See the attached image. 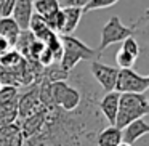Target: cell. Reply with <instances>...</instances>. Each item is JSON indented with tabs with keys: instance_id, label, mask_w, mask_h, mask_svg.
Returning a JSON list of instances; mask_svg holds the SVG:
<instances>
[{
	"instance_id": "1",
	"label": "cell",
	"mask_w": 149,
	"mask_h": 146,
	"mask_svg": "<svg viewBox=\"0 0 149 146\" xmlns=\"http://www.w3.org/2000/svg\"><path fill=\"white\" fill-rule=\"evenodd\" d=\"M63 45V56L59 61V68L64 72H69L75 68L80 61H95L100 59L101 55L95 48L85 45L80 39L74 36H59Z\"/></svg>"
},
{
	"instance_id": "2",
	"label": "cell",
	"mask_w": 149,
	"mask_h": 146,
	"mask_svg": "<svg viewBox=\"0 0 149 146\" xmlns=\"http://www.w3.org/2000/svg\"><path fill=\"white\" fill-rule=\"evenodd\" d=\"M149 114V100L146 93H120L119 111H117L116 124L119 130L132 124L133 120L141 119Z\"/></svg>"
},
{
	"instance_id": "3",
	"label": "cell",
	"mask_w": 149,
	"mask_h": 146,
	"mask_svg": "<svg viewBox=\"0 0 149 146\" xmlns=\"http://www.w3.org/2000/svg\"><path fill=\"white\" fill-rule=\"evenodd\" d=\"M135 32H136V26L128 27L120 21L119 16H112L106 24H104L103 31H101V42H100V47H98L96 52L101 55L109 45L123 42V40L128 39V37H133Z\"/></svg>"
},
{
	"instance_id": "4",
	"label": "cell",
	"mask_w": 149,
	"mask_h": 146,
	"mask_svg": "<svg viewBox=\"0 0 149 146\" xmlns=\"http://www.w3.org/2000/svg\"><path fill=\"white\" fill-rule=\"evenodd\" d=\"M149 75H141L133 69H119L114 92L117 93H146Z\"/></svg>"
},
{
	"instance_id": "5",
	"label": "cell",
	"mask_w": 149,
	"mask_h": 146,
	"mask_svg": "<svg viewBox=\"0 0 149 146\" xmlns=\"http://www.w3.org/2000/svg\"><path fill=\"white\" fill-rule=\"evenodd\" d=\"M90 72H91V75H93V79L101 85V88H103L106 93L114 92L117 74H119V68L107 66V64H104V63H101L100 59H95L90 64Z\"/></svg>"
},
{
	"instance_id": "6",
	"label": "cell",
	"mask_w": 149,
	"mask_h": 146,
	"mask_svg": "<svg viewBox=\"0 0 149 146\" xmlns=\"http://www.w3.org/2000/svg\"><path fill=\"white\" fill-rule=\"evenodd\" d=\"M43 104L40 103V93H39V84H32L27 92L19 95L18 98V117L21 120L26 117L36 114Z\"/></svg>"
},
{
	"instance_id": "7",
	"label": "cell",
	"mask_w": 149,
	"mask_h": 146,
	"mask_svg": "<svg viewBox=\"0 0 149 146\" xmlns=\"http://www.w3.org/2000/svg\"><path fill=\"white\" fill-rule=\"evenodd\" d=\"M34 0H15L11 18L21 31H29V21L34 15Z\"/></svg>"
},
{
	"instance_id": "8",
	"label": "cell",
	"mask_w": 149,
	"mask_h": 146,
	"mask_svg": "<svg viewBox=\"0 0 149 146\" xmlns=\"http://www.w3.org/2000/svg\"><path fill=\"white\" fill-rule=\"evenodd\" d=\"M24 135L19 122H11L0 127V146H23Z\"/></svg>"
},
{
	"instance_id": "9",
	"label": "cell",
	"mask_w": 149,
	"mask_h": 146,
	"mask_svg": "<svg viewBox=\"0 0 149 146\" xmlns=\"http://www.w3.org/2000/svg\"><path fill=\"white\" fill-rule=\"evenodd\" d=\"M119 98H120V93L109 92L98 101V109H100V112H103V116L106 117L109 125L116 124L117 111H119Z\"/></svg>"
},
{
	"instance_id": "10",
	"label": "cell",
	"mask_w": 149,
	"mask_h": 146,
	"mask_svg": "<svg viewBox=\"0 0 149 146\" xmlns=\"http://www.w3.org/2000/svg\"><path fill=\"white\" fill-rule=\"evenodd\" d=\"M148 133H149V124L141 117V119L133 120L132 124H128L127 127L122 129V141L133 146V143L136 140H139L141 136L148 135Z\"/></svg>"
},
{
	"instance_id": "11",
	"label": "cell",
	"mask_w": 149,
	"mask_h": 146,
	"mask_svg": "<svg viewBox=\"0 0 149 146\" xmlns=\"http://www.w3.org/2000/svg\"><path fill=\"white\" fill-rule=\"evenodd\" d=\"M63 13V29H61V36H72L75 29H77L80 18L84 15L82 8L77 7H64L61 8Z\"/></svg>"
},
{
	"instance_id": "12",
	"label": "cell",
	"mask_w": 149,
	"mask_h": 146,
	"mask_svg": "<svg viewBox=\"0 0 149 146\" xmlns=\"http://www.w3.org/2000/svg\"><path fill=\"white\" fill-rule=\"evenodd\" d=\"M122 143V130L109 125L96 135V146H119Z\"/></svg>"
},
{
	"instance_id": "13",
	"label": "cell",
	"mask_w": 149,
	"mask_h": 146,
	"mask_svg": "<svg viewBox=\"0 0 149 146\" xmlns=\"http://www.w3.org/2000/svg\"><path fill=\"white\" fill-rule=\"evenodd\" d=\"M21 34V29L16 23H15L13 18H0V37L5 40H8L11 47H15L18 37Z\"/></svg>"
},
{
	"instance_id": "14",
	"label": "cell",
	"mask_w": 149,
	"mask_h": 146,
	"mask_svg": "<svg viewBox=\"0 0 149 146\" xmlns=\"http://www.w3.org/2000/svg\"><path fill=\"white\" fill-rule=\"evenodd\" d=\"M34 10L37 15H40L42 18H47L50 15L56 13L59 10V3L58 0H34Z\"/></svg>"
},
{
	"instance_id": "15",
	"label": "cell",
	"mask_w": 149,
	"mask_h": 146,
	"mask_svg": "<svg viewBox=\"0 0 149 146\" xmlns=\"http://www.w3.org/2000/svg\"><path fill=\"white\" fill-rule=\"evenodd\" d=\"M23 59L24 58L21 56V53H18L16 50L11 48L8 53H5V55L0 56V66L5 68V69H15Z\"/></svg>"
},
{
	"instance_id": "16",
	"label": "cell",
	"mask_w": 149,
	"mask_h": 146,
	"mask_svg": "<svg viewBox=\"0 0 149 146\" xmlns=\"http://www.w3.org/2000/svg\"><path fill=\"white\" fill-rule=\"evenodd\" d=\"M19 98V92L16 87H8V85H2L0 88V104H7L18 101Z\"/></svg>"
},
{
	"instance_id": "17",
	"label": "cell",
	"mask_w": 149,
	"mask_h": 146,
	"mask_svg": "<svg viewBox=\"0 0 149 146\" xmlns=\"http://www.w3.org/2000/svg\"><path fill=\"white\" fill-rule=\"evenodd\" d=\"M116 61H117L119 69H132L136 59L133 58L132 55H128L127 52H123V50L120 48L119 52H117V55H116Z\"/></svg>"
},
{
	"instance_id": "18",
	"label": "cell",
	"mask_w": 149,
	"mask_h": 146,
	"mask_svg": "<svg viewBox=\"0 0 149 146\" xmlns=\"http://www.w3.org/2000/svg\"><path fill=\"white\" fill-rule=\"evenodd\" d=\"M120 48H122L123 52H127L128 55H132L135 59L139 56V52H141V50H139V43L136 42L135 37H128V39H125Z\"/></svg>"
},
{
	"instance_id": "19",
	"label": "cell",
	"mask_w": 149,
	"mask_h": 146,
	"mask_svg": "<svg viewBox=\"0 0 149 146\" xmlns=\"http://www.w3.org/2000/svg\"><path fill=\"white\" fill-rule=\"evenodd\" d=\"M119 0H90L87 3V7L82 8V11L84 13H88V11L91 10H100V8H107V7H112V5H116Z\"/></svg>"
},
{
	"instance_id": "20",
	"label": "cell",
	"mask_w": 149,
	"mask_h": 146,
	"mask_svg": "<svg viewBox=\"0 0 149 146\" xmlns=\"http://www.w3.org/2000/svg\"><path fill=\"white\" fill-rule=\"evenodd\" d=\"M11 48H13V47L8 43V40H5V39H2V37H0V56L5 55V53H8Z\"/></svg>"
},
{
	"instance_id": "21",
	"label": "cell",
	"mask_w": 149,
	"mask_h": 146,
	"mask_svg": "<svg viewBox=\"0 0 149 146\" xmlns=\"http://www.w3.org/2000/svg\"><path fill=\"white\" fill-rule=\"evenodd\" d=\"M119 146H132V145H128V143H123V141H122V143H120Z\"/></svg>"
},
{
	"instance_id": "22",
	"label": "cell",
	"mask_w": 149,
	"mask_h": 146,
	"mask_svg": "<svg viewBox=\"0 0 149 146\" xmlns=\"http://www.w3.org/2000/svg\"><path fill=\"white\" fill-rule=\"evenodd\" d=\"M2 3H3V0H0V5H2Z\"/></svg>"
},
{
	"instance_id": "23",
	"label": "cell",
	"mask_w": 149,
	"mask_h": 146,
	"mask_svg": "<svg viewBox=\"0 0 149 146\" xmlns=\"http://www.w3.org/2000/svg\"><path fill=\"white\" fill-rule=\"evenodd\" d=\"M0 88H2V84H0Z\"/></svg>"
}]
</instances>
